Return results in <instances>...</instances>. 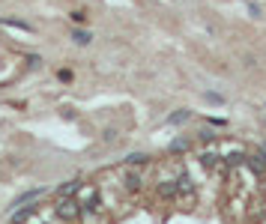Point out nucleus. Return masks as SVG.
<instances>
[{
    "label": "nucleus",
    "mask_w": 266,
    "mask_h": 224,
    "mask_svg": "<svg viewBox=\"0 0 266 224\" xmlns=\"http://www.w3.org/2000/svg\"><path fill=\"white\" fill-rule=\"evenodd\" d=\"M248 12H251V18H260V9H257L254 3H248Z\"/></svg>",
    "instance_id": "obj_12"
},
{
    "label": "nucleus",
    "mask_w": 266,
    "mask_h": 224,
    "mask_svg": "<svg viewBox=\"0 0 266 224\" xmlns=\"http://www.w3.org/2000/svg\"><path fill=\"white\" fill-rule=\"evenodd\" d=\"M188 117H192V111H179V114H171V117H168V123L177 126V123H185Z\"/></svg>",
    "instance_id": "obj_5"
},
{
    "label": "nucleus",
    "mask_w": 266,
    "mask_h": 224,
    "mask_svg": "<svg viewBox=\"0 0 266 224\" xmlns=\"http://www.w3.org/2000/svg\"><path fill=\"white\" fill-rule=\"evenodd\" d=\"M201 162H204L207 168H215V165L221 162V156H215V153H204V156H201Z\"/></svg>",
    "instance_id": "obj_6"
},
{
    "label": "nucleus",
    "mask_w": 266,
    "mask_h": 224,
    "mask_svg": "<svg viewBox=\"0 0 266 224\" xmlns=\"http://www.w3.org/2000/svg\"><path fill=\"white\" fill-rule=\"evenodd\" d=\"M81 212H84V206L78 203V200H75V197H63L60 203H57V215L63 218V221H78L81 218Z\"/></svg>",
    "instance_id": "obj_1"
},
{
    "label": "nucleus",
    "mask_w": 266,
    "mask_h": 224,
    "mask_svg": "<svg viewBox=\"0 0 266 224\" xmlns=\"http://www.w3.org/2000/svg\"><path fill=\"white\" fill-rule=\"evenodd\" d=\"M138 182H141V176H138V173H132V176L126 179V189H129V192H135V189H138Z\"/></svg>",
    "instance_id": "obj_9"
},
{
    "label": "nucleus",
    "mask_w": 266,
    "mask_h": 224,
    "mask_svg": "<svg viewBox=\"0 0 266 224\" xmlns=\"http://www.w3.org/2000/svg\"><path fill=\"white\" fill-rule=\"evenodd\" d=\"M179 149H188V138H179L171 143V153H179Z\"/></svg>",
    "instance_id": "obj_7"
},
{
    "label": "nucleus",
    "mask_w": 266,
    "mask_h": 224,
    "mask_svg": "<svg viewBox=\"0 0 266 224\" xmlns=\"http://www.w3.org/2000/svg\"><path fill=\"white\" fill-rule=\"evenodd\" d=\"M69 39H72L75 45H90V42H93V33H87V30H78V27H75V30H69Z\"/></svg>",
    "instance_id": "obj_2"
},
{
    "label": "nucleus",
    "mask_w": 266,
    "mask_h": 224,
    "mask_svg": "<svg viewBox=\"0 0 266 224\" xmlns=\"http://www.w3.org/2000/svg\"><path fill=\"white\" fill-rule=\"evenodd\" d=\"M126 162H129V165H144V162H147V153H132Z\"/></svg>",
    "instance_id": "obj_8"
},
{
    "label": "nucleus",
    "mask_w": 266,
    "mask_h": 224,
    "mask_svg": "<svg viewBox=\"0 0 266 224\" xmlns=\"http://www.w3.org/2000/svg\"><path fill=\"white\" fill-rule=\"evenodd\" d=\"M81 189V182L78 179H72V182H66V185H60V197H72L75 192Z\"/></svg>",
    "instance_id": "obj_3"
},
{
    "label": "nucleus",
    "mask_w": 266,
    "mask_h": 224,
    "mask_svg": "<svg viewBox=\"0 0 266 224\" xmlns=\"http://www.w3.org/2000/svg\"><path fill=\"white\" fill-rule=\"evenodd\" d=\"M179 189H177V179H168V182H162V195L165 197H174Z\"/></svg>",
    "instance_id": "obj_4"
},
{
    "label": "nucleus",
    "mask_w": 266,
    "mask_h": 224,
    "mask_svg": "<svg viewBox=\"0 0 266 224\" xmlns=\"http://www.w3.org/2000/svg\"><path fill=\"white\" fill-rule=\"evenodd\" d=\"M207 99H209V102H218V105L224 102V96H218V93H207Z\"/></svg>",
    "instance_id": "obj_11"
},
{
    "label": "nucleus",
    "mask_w": 266,
    "mask_h": 224,
    "mask_svg": "<svg viewBox=\"0 0 266 224\" xmlns=\"http://www.w3.org/2000/svg\"><path fill=\"white\" fill-rule=\"evenodd\" d=\"M72 21H75V24H84L87 15H84V12H72Z\"/></svg>",
    "instance_id": "obj_10"
}]
</instances>
